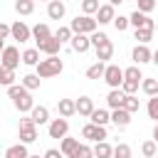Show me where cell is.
Segmentation results:
<instances>
[{"mask_svg": "<svg viewBox=\"0 0 158 158\" xmlns=\"http://www.w3.org/2000/svg\"><path fill=\"white\" fill-rule=\"evenodd\" d=\"M7 96L12 99V104H15V109L20 111V114H32V109H35V99H32V94L22 86V84H15V86H10L7 89Z\"/></svg>", "mask_w": 158, "mask_h": 158, "instance_id": "6da1fadb", "label": "cell"}, {"mask_svg": "<svg viewBox=\"0 0 158 158\" xmlns=\"http://www.w3.org/2000/svg\"><path fill=\"white\" fill-rule=\"evenodd\" d=\"M37 72V77L40 79H49V77H57V74H62V69H64V62L59 59V57H47V59H42L37 67H35Z\"/></svg>", "mask_w": 158, "mask_h": 158, "instance_id": "7a4b0ae2", "label": "cell"}, {"mask_svg": "<svg viewBox=\"0 0 158 158\" xmlns=\"http://www.w3.org/2000/svg\"><path fill=\"white\" fill-rule=\"evenodd\" d=\"M69 27H72V32L74 35H94L96 32V27H99V22H96V17H86V15H77L72 22H69Z\"/></svg>", "mask_w": 158, "mask_h": 158, "instance_id": "3957f363", "label": "cell"}, {"mask_svg": "<svg viewBox=\"0 0 158 158\" xmlns=\"http://www.w3.org/2000/svg\"><path fill=\"white\" fill-rule=\"evenodd\" d=\"M22 62V54H20V49L15 47V44H7V47H2V54H0V67L2 69H17V64Z\"/></svg>", "mask_w": 158, "mask_h": 158, "instance_id": "277c9868", "label": "cell"}, {"mask_svg": "<svg viewBox=\"0 0 158 158\" xmlns=\"http://www.w3.org/2000/svg\"><path fill=\"white\" fill-rule=\"evenodd\" d=\"M81 138H86V141H94V143H104V141L109 138V133H106V126L84 123V128H81Z\"/></svg>", "mask_w": 158, "mask_h": 158, "instance_id": "5b68a950", "label": "cell"}, {"mask_svg": "<svg viewBox=\"0 0 158 158\" xmlns=\"http://www.w3.org/2000/svg\"><path fill=\"white\" fill-rule=\"evenodd\" d=\"M123 69L118 64H106V74H104V81L111 86V89H121L123 86Z\"/></svg>", "mask_w": 158, "mask_h": 158, "instance_id": "8992f818", "label": "cell"}, {"mask_svg": "<svg viewBox=\"0 0 158 158\" xmlns=\"http://www.w3.org/2000/svg\"><path fill=\"white\" fill-rule=\"evenodd\" d=\"M37 141V123L32 118H20V143H35Z\"/></svg>", "mask_w": 158, "mask_h": 158, "instance_id": "52a82bcc", "label": "cell"}, {"mask_svg": "<svg viewBox=\"0 0 158 158\" xmlns=\"http://www.w3.org/2000/svg\"><path fill=\"white\" fill-rule=\"evenodd\" d=\"M47 133H49V138H67V133H69V121L67 118H52L49 121V126H47Z\"/></svg>", "mask_w": 158, "mask_h": 158, "instance_id": "ba28073f", "label": "cell"}, {"mask_svg": "<svg viewBox=\"0 0 158 158\" xmlns=\"http://www.w3.org/2000/svg\"><path fill=\"white\" fill-rule=\"evenodd\" d=\"M128 20H131V25H133L136 30H156V22H153L148 15L138 12V10H133V12L128 15Z\"/></svg>", "mask_w": 158, "mask_h": 158, "instance_id": "9c48e42d", "label": "cell"}, {"mask_svg": "<svg viewBox=\"0 0 158 158\" xmlns=\"http://www.w3.org/2000/svg\"><path fill=\"white\" fill-rule=\"evenodd\" d=\"M131 57H133L136 67H141V64H146V62H153V52L148 49V44H136L133 52H131Z\"/></svg>", "mask_w": 158, "mask_h": 158, "instance_id": "30bf717a", "label": "cell"}, {"mask_svg": "<svg viewBox=\"0 0 158 158\" xmlns=\"http://www.w3.org/2000/svg\"><path fill=\"white\" fill-rule=\"evenodd\" d=\"M37 49H40V52H44L47 57H57V54H59V49H62V42H59V40L52 35L49 40L40 42V44H37Z\"/></svg>", "mask_w": 158, "mask_h": 158, "instance_id": "8fae6325", "label": "cell"}, {"mask_svg": "<svg viewBox=\"0 0 158 158\" xmlns=\"http://www.w3.org/2000/svg\"><path fill=\"white\" fill-rule=\"evenodd\" d=\"M30 37H32V30H30V27H27L22 20L12 22V40H17V42L22 44V42H27Z\"/></svg>", "mask_w": 158, "mask_h": 158, "instance_id": "7c38bea8", "label": "cell"}, {"mask_svg": "<svg viewBox=\"0 0 158 158\" xmlns=\"http://www.w3.org/2000/svg\"><path fill=\"white\" fill-rule=\"evenodd\" d=\"M123 101H126V94H123L121 89H111V91L106 94V106H109L111 111L123 109Z\"/></svg>", "mask_w": 158, "mask_h": 158, "instance_id": "4fadbf2b", "label": "cell"}, {"mask_svg": "<svg viewBox=\"0 0 158 158\" xmlns=\"http://www.w3.org/2000/svg\"><path fill=\"white\" fill-rule=\"evenodd\" d=\"M94 111H96V109H94V99H91V96H79V99H77V114H79V116L91 118Z\"/></svg>", "mask_w": 158, "mask_h": 158, "instance_id": "5bb4252c", "label": "cell"}, {"mask_svg": "<svg viewBox=\"0 0 158 158\" xmlns=\"http://www.w3.org/2000/svg\"><path fill=\"white\" fill-rule=\"evenodd\" d=\"M57 111L62 118H69L77 114V99H59L57 101Z\"/></svg>", "mask_w": 158, "mask_h": 158, "instance_id": "9a60e30c", "label": "cell"}, {"mask_svg": "<svg viewBox=\"0 0 158 158\" xmlns=\"http://www.w3.org/2000/svg\"><path fill=\"white\" fill-rule=\"evenodd\" d=\"M79 146H81V143H79V138L67 136V138H62L59 151H62V156H64V158H74V153H77V148H79Z\"/></svg>", "mask_w": 158, "mask_h": 158, "instance_id": "2e32d148", "label": "cell"}, {"mask_svg": "<svg viewBox=\"0 0 158 158\" xmlns=\"http://www.w3.org/2000/svg\"><path fill=\"white\" fill-rule=\"evenodd\" d=\"M64 12H67V5H64L62 0H49V2H47V15H49V20H62Z\"/></svg>", "mask_w": 158, "mask_h": 158, "instance_id": "e0dca14e", "label": "cell"}, {"mask_svg": "<svg viewBox=\"0 0 158 158\" xmlns=\"http://www.w3.org/2000/svg\"><path fill=\"white\" fill-rule=\"evenodd\" d=\"M114 20H116L114 5H111V2H109V5H101L99 12H96V22H99V25H109V22H114Z\"/></svg>", "mask_w": 158, "mask_h": 158, "instance_id": "ac0fdd59", "label": "cell"}, {"mask_svg": "<svg viewBox=\"0 0 158 158\" xmlns=\"http://www.w3.org/2000/svg\"><path fill=\"white\" fill-rule=\"evenodd\" d=\"M30 118H32L37 126H44V123L49 126V121H52V118H49V109H47V106H35V109H32V114H30Z\"/></svg>", "mask_w": 158, "mask_h": 158, "instance_id": "d6986e66", "label": "cell"}, {"mask_svg": "<svg viewBox=\"0 0 158 158\" xmlns=\"http://www.w3.org/2000/svg\"><path fill=\"white\" fill-rule=\"evenodd\" d=\"M111 123H114L116 128H126V126L131 123V114H128L126 109H116V111H111Z\"/></svg>", "mask_w": 158, "mask_h": 158, "instance_id": "ffe728a7", "label": "cell"}, {"mask_svg": "<svg viewBox=\"0 0 158 158\" xmlns=\"http://www.w3.org/2000/svg\"><path fill=\"white\" fill-rule=\"evenodd\" d=\"M89 47H91V37L89 35H74V40H72V49L74 52L84 54V52H89Z\"/></svg>", "mask_w": 158, "mask_h": 158, "instance_id": "44dd1931", "label": "cell"}, {"mask_svg": "<svg viewBox=\"0 0 158 158\" xmlns=\"http://www.w3.org/2000/svg\"><path fill=\"white\" fill-rule=\"evenodd\" d=\"M32 37H35V42L40 44V42H44V40H49L52 37V32H49V25H44V22H37L35 27H32Z\"/></svg>", "mask_w": 158, "mask_h": 158, "instance_id": "7402d4cb", "label": "cell"}, {"mask_svg": "<svg viewBox=\"0 0 158 158\" xmlns=\"http://www.w3.org/2000/svg\"><path fill=\"white\" fill-rule=\"evenodd\" d=\"M5 158H30V151H27L25 143H15L5 151Z\"/></svg>", "mask_w": 158, "mask_h": 158, "instance_id": "603a6c76", "label": "cell"}, {"mask_svg": "<svg viewBox=\"0 0 158 158\" xmlns=\"http://www.w3.org/2000/svg\"><path fill=\"white\" fill-rule=\"evenodd\" d=\"M40 62H42V59H40V49H37V47L22 52V64H27V67H37Z\"/></svg>", "mask_w": 158, "mask_h": 158, "instance_id": "cb8c5ba5", "label": "cell"}, {"mask_svg": "<svg viewBox=\"0 0 158 158\" xmlns=\"http://www.w3.org/2000/svg\"><path fill=\"white\" fill-rule=\"evenodd\" d=\"M94 158H114V146H111L109 141L96 143V146H94Z\"/></svg>", "mask_w": 158, "mask_h": 158, "instance_id": "d4e9b609", "label": "cell"}, {"mask_svg": "<svg viewBox=\"0 0 158 158\" xmlns=\"http://www.w3.org/2000/svg\"><path fill=\"white\" fill-rule=\"evenodd\" d=\"M114 57V44L111 42H106V44H101V47H96V62H109Z\"/></svg>", "mask_w": 158, "mask_h": 158, "instance_id": "484cf974", "label": "cell"}, {"mask_svg": "<svg viewBox=\"0 0 158 158\" xmlns=\"http://www.w3.org/2000/svg\"><path fill=\"white\" fill-rule=\"evenodd\" d=\"M104 74H106V64L104 62H94L86 69V79H104Z\"/></svg>", "mask_w": 158, "mask_h": 158, "instance_id": "4316f807", "label": "cell"}, {"mask_svg": "<svg viewBox=\"0 0 158 158\" xmlns=\"http://www.w3.org/2000/svg\"><path fill=\"white\" fill-rule=\"evenodd\" d=\"M111 121V114L106 111V109H96L94 114H91V118H89V123H96V126H106Z\"/></svg>", "mask_w": 158, "mask_h": 158, "instance_id": "83f0119b", "label": "cell"}, {"mask_svg": "<svg viewBox=\"0 0 158 158\" xmlns=\"http://www.w3.org/2000/svg\"><path fill=\"white\" fill-rule=\"evenodd\" d=\"M123 77H126V81H136V84L146 79V77L141 74V67H136V64H131V67H126V69H123Z\"/></svg>", "mask_w": 158, "mask_h": 158, "instance_id": "f1b7e54d", "label": "cell"}, {"mask_svg": "<svg viewBox=\"0 0 158 158\" xmlns=\"http://www.w3.org/2000/svg\"><path fill=\"white\" fill-rule=\"evenodd\" d=\"M141 89H143V94H148L151 99H153V96H158V79L146 77V79L141 81Z\"/></svg>", "mask_w": 158, "mask_h": 158, "instance_id": "f546056e", "label": "cell"}, {"mask_svg": "<svg viewBox=\"0 0 158 158\" xmlns=\"http://www.w3.org/2000/svg\"><path fill=\"white\" fill-rule=\"evenodd\" d=\"M141 153H143L146 158H156V156H158V143H156L153 138H151V141H143V143H141Z\"/></svg>", "mask_w": 158, "mask_h": 158, "instance_id": "4dcf8cb0", "label": "cell"}, {"mask_svg": "<svg viewBox=\"0 0 158 158\" xmlns=\"http://www.w3.org/2000/svg\"><path fill=\"white\" fill-rule=\"evenodd\" d=\"M20 84H22L27 91H35V89H40V77H37V74H25Z\"/></svg>", "mask_w": 158, "mask_h": 158, "instance_id": "1f68e13d", "label": "cell"}, {"mask_svg": "<svg viewBox=\"0 0 158 158\" xmlns=\"http://www.w3.org/2000/svg\"><path fill=\"white\" fill-rule=\"evenodd\" d=\"M0 84H2V86H7V89H10V86H15V72H12V69H2V67H0Z\"/></svg>", "mask_w": 158, "mask_h": 158, "instance_id": "d6a6232c", "label": "cell"}, {"mask_svg": "<svg viewBox=\"0 0 158 158\" xmlns=\"http://www.w3.org/2000/svg\"><path fill=\"white\" fill-rule=\"evenodd\" d=\"M99 7H101L99 0H84V2H81V12H84L86 17H91V12H99Z\"/></svg>", "mask_w": 158, "mask_h": 158, "instance_id": "836d02e7", "label": "cell"}, {"mask_svg": "<svg viewBox=\"0 0 158 158\" xmlns=\"http://www.w3.org/2000/svg\"><path fill=\"white\" fill-rule=\"evenodd\" d=\"M15 10H17L20 15H30V12L35 10V2H32V0H17V2H15Z\"/></svg>", "mask_w": 158, "mask_h": 158, "instance_id": "e575fe53", "label": "cell"}, {"mask_svg": "<svg viewBox=\"0 0 158 158\" xmlns=\"http://www.w3.org/2000/svg\"><path fill=\"white\" fill-rule=\"evenodd\" d=\"M54 37L64 44V42H72V40H74V32H72V27H59V30L54 32Z\"/></svg>", "mask_w": 158, "mask_h": 158, "instance_id": "d590c367", "label": "cell"}, {"mask_svg": "<svg viewBox=\"0 0 158 158\" xmlns=\"http://www.w3.org/2000/svg\"><path fill=\"white\" fill-rule=\"evenodd\" d=\"M133 40H138V44H148L153 40V30H136L133 32Z\"/></svg>", "mask_w": 158, "mask_h": 158, "instance_id": "8d00e7d4", "label": "cell"}, {"mask_svg": "<svg viewBox=\"0 0 158 158\" xmlns=\"http://www.w3.org/2000/svg\"><path fill=\"white\" fill-rule=\"evenodd\" d=\"M114 158H131V146H128V143L114 146Z\"/></svg>", "mask_w": 158, "mask_h": 158, "instance_id": "74e56055", "label": "cell"}, {"mask_svg": "<svg viewBox=\"0 0 158 158\" xmlns=\"http://www.w3.org/2000/svg\"><path fill=\"white\" fill-rule=\"evenodd\" d=\"M146 111H148V118H153V121L158 123V96L148 99V106H146Z\"/></svg>", "mask_w": 158, "mask_h": 158, "instance_id": "f35d334b", "label": "cell"}, {"mask_svg": "<svg viewBox=\"0 0 158 158\" xmlns=\"http://www.w3.org/2000/svg\"><path fill=\"white\" fill-rule=\"evenodd\" d=\"M123 109H126L128 114H136V111L141 109V104H138V96H126V101H123Z\"/></svg>", "mask_w": 158, "mask_h": 158, "instance_id": "ab89813d", "label": "cell"}, {"mask_svg": "<svg viewBox=\"0 0 158 158\" xmlns=\"http://www.w3.org/2000/svg\"><path fill=\"white\" fill-rule=\"evenodd\" d=\"M74 158H94V148H91L89 143H81V146L77 148V153H74Z\"/></svg>", "mask_w": 158, "mask_h": 158, "instance_id": "60d3db41", "label": "cell"}, {"mask_svg": "<svg viewBox=\"0 0 158 158\" xmlns=\"http://www.w3.org/2000/svg\"><path fill=\"white\" fill-rule=\"evenodd\" d=\"M106 42H111V40L106 37V32H94V35H91V47H94V49L101 47V44H106Z\"/></svg>", "mask_w": 158, "mask_h": 158, "instance_id": "b9f144b4", "label": "cell"}, {"mask_svg": "<svg viewBox=\"0 0 158 158\" xmlns=\"http://www.w3.org/2000/svg\"><path fill=\"white\" fill-rule=\"evenodd\" d=\"M153 7H158V2H156V0H141L136 10H138V12H143V15H148Z\"/></svg>", "mask_w": 158, "mask_h": 158, "instance_id": "7bdbcfd3", "label": "cell"}, {"mask_svg": "<svg viewBox=\"0 0 158 158\" xmlns=\"http://www.w3.org/2000/svg\"><path fill=\"white\" fill-rule=\"evenodd\" d=\"M121 91H123L126 96H136V91H138V84H136V81H126V79H123V86H121Z\"/></svg>", "mask_w": 158, "mask_h": 158, "instance_id": "ee69618b", "label": "cell"}, {"mask_svg": "<svg viewBox=\"0 0 158 158\" xmlns=\"http://www.w3.org/2000/svg\"><path fill=\"white\" fill-rule=\"evenodd\" d=\"M128 25H131V20H128V17H123V15H118V17L114 20V27H116L118 32H123V30H126Z\"/></svg>", "mask_w": 158, "mask_h": 158, "instance_id": "f6af8a7d", "label": "cell"}, {"mask_svg": "<svg viewBox=\"0 0 158 158\" xmlns=\"http://www.w3.org/2000/svg\"><path fill=\"white\" fill-rule=\"evenodd\" d=\"M12 37V25H0V40Z\"/></svg>", "mask_w": 158, "mask_h": 158, "instance_id": "bcb514c9", "label": "cell"}, {"mask_svg": "<svg viewBox=\"0 0 158 158\" xmlns=\"http://www.w3.org/2000/svg\"><path fill=\"white\" fill-rule=\"evenodd\" d=\"M44 158H64V156L59 148H49V151H44Z\"/></svg>", "mask_w": 158, "mask_h": 158, "instance_id": "7dc6e473", "label": "cell"}, {"mask_svg": "<svg viewBox=\"0 0 158 158\" xmlns=\"http://www.w3.org/2000/svg\"><path fill=\"white\" fill-rule=\"evenodd\" d=\"M153 141H156V143H158V123H156V126H153Z\"/></svg>", "mask_w": 158, "mask_h": 158, "instance_id": "c3c4849f", "label": "cell"}, {"mask_svg": "<svg viewBox=\"0 0 158 158\" xmlns=\"http://www.w3.org/2000/svg\"><path fill=\"white\" fill-rule=\"evenodd\" d=\"M153 64H156V67H158V49H156V52H153Z\"/></svg>", "mask_w": 158, "mask_h": 158, "instance_id": "681fc988", "label": "cell"}, {"mask_svg": "<svg viewBox=\"0 0 158 158\" xmlns=\"http://www.w3.org/2000/svg\"><path fill=\"white\" fill-rule=\"evenodd\" d=\"M30 158H40V156H30ZM42 158H44V156H42Z\"/></svg>", "mask_w": 158, "mask_h": 158, "instance_id": "f907efd6", "label": "cell"}, {"mask_svg": "<svg viewBox=\"0 0 158 158\" xmlns=\"http://www.w3.org/2000/svg\"><path fill=\"white\" fill-rule=\"evenodd\" d=\"M156 158H158V156H156Z\"/></svg>", "mask_w": 158, "mask_h": 158, "instance_id": "816d5d0a", "label": "cell"}]
</instances>
